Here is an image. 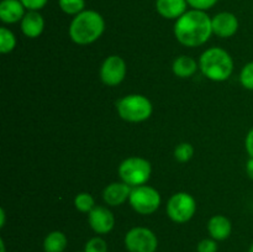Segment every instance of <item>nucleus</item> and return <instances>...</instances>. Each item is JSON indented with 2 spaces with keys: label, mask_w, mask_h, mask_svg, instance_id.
I'll return each mask as SVG.
<instances>
[{
  "label": "nucleus",
  "mask_w": 253,
  "mask_h": 252,
  "mask_svg": "<svg viewBox=\"0 0 253 252\" xmlns=\"http://www.w3.org/2000/svg\"><path fill=\"white\" fill-rule=\"evenodd\" d=\"M212 35L211 17L207 11L188 10L175 20L174 36L179 43L187 47H199Z\"/></svg>",
  "instance_id": "nucleus-1"
},
{
  "label": "nucleus",
  "mask_w": 253,
  "mask_h": 252,
  "mask_svg": "<svg viewBox=\"0 0 253 252\" xmlns=\"http://www.w3.org/2000/svg\"><path fill=\"white\" fill-rule=\"evenodd\" d=\"M105 31V20L95 10H84L69 25V37L81 46L95 42Z\"/></svg>",
  "instance_id": "nucleus-2"
},
{
  "label": "nucleus",
  "mask_w": 253,
  "mask_h": 252,
  "mask_svg": "<svg viewBox=\"0 0 253 252\" xmlns=\"http://www.w3.org/2000/svg\"><path fill=\"white\" fill-rule=\"evenodd\" d=\"M199 68L208 79L224 82L234 72V61L227 51L220 47H211L203 52L199 59Z\"/></svg>",
  "instance_id": "nucleus-3"
},
{
  "label": "nucleus",
  "mask_w": 253,
  "mask_h": 252,
  "mask_svg": "<svg viewBox=\"0 0 253 252\" xmlns=\"http://www.w3.org/2000/svg\"><path fill=\"white\" fill-rule=\"evenodd\" d=\"M116 110L123 120L128 123H142L152 115L153 106L146 96L141 94H130L116 103Z\"/></svg>",
  "instance_id": "nucleus-4"
},
{
  "label": "nucleus",
  "mask_w": 253,
  "mask_h": 252,
  "mask_svg": "<svg viewBox=\"0 0 253 252\" xmlns=\"http://www.w3.org/2000/svg\"><path fill=\"white\" fill-rule=\"evenodd\" d=\"M151 172V163L142 157H128L119 166V175L121 180L132 188L146 184L150 179Z\"/></svg>",
  "instance_id": "nucleus-5"
},
{
  "label": "nucleus",
  "mask_w": 253,
  "mask_h": 252,
  "mask_svg": "<svg viewBox=\"0 0 253 252\" xmlns=\"http://www.w3.org/2000/svg\"><path fill=\"white\" fill-rule=\"evenodd\" d=\"M128 203L136 212L141 215H151L160 208L161 195L158 190L150 185H138L131 190Z\"/></svg>",
  "instance_id": "nucleus-6"
},
{
  "label": "nucleus",
  "mask_w": 253,
  "mask_h": 252,
  "mask_svg": "<svg viewBox=\"0 0 253 252\" xmlns=\"http://www.w3.org/2000/svg\"><path fill=\"white\" fill-rule=\"evenodd\" d=\"M197 211V202L185 192L173 194L167 203V214L172 221L177 224L188 222Z\"/></svg>",
  "instance_id": "nucleus-7"
},
{
  "label": "nucleus",
  "mask_w": 253,
  "mask_h": 252,
  "mask_svg": "<svg viewBox=\"0 0 253 252\" xmlns=\"http://www.w3.org/2000/svg\"><path fill=\"white\" fill-rule=\"evenodd\" d=\"M124 242L128 252H156L158 247V239L155 232L142 226L128 230Z\"/></svg>",
  "instance_id": "nucleus-8"
},
{
  "label": "nucleus",
  "mask_w": 253,
  "mask_h": 252,
  "mask_svg": "<svg viewBox=\"0 0 253 252\" xmlns=\"http://www.w3.org/2000/svg\"><path fill=\"white\" fill-rule=\"evenodd\" d=\"M126 63L120 56H109L100 67V79L105 85L116 86L125 79Z\"/></svg>",
  "instance_id": "nucleus-9"
},
{
  "label": "nucleus",
  "mask_w": 253,
  "mask_h": 252,
  "mask_svg": "<svg viewBox=\"0 0 253 252\" xmlns=\"http://www.w3.org/2000/svg\"><path fill=\"white\" fill-rule=\"evenodd\" d=\"M88 221L91 230L99 235L109 234L115 226V217L111 210L106 207H94L90 212H88Z\"/></svg>",
  "instance_id": "nucleus-10"
},
{
  "label": "nucleus",
  "mask_w": 253,
  "mask_h": 252,
  "mask_svg": "<svg viewBox=\"0 0 253 252\" xmlns=\"http://www.w3.org/2000/svg\"><path fill=\"white\" fill-rule=\"evenodd\" d=\"M212 34L221 39L232 37L239 30V19L230 11H221L211 19Z\"/></svg>",
  "instance_id": "nucleus-11"
},
{
  "label": "nucleus",
  "mask_w": 253,
  "mask_h": 252,
  "mask_svg": "<svg viewBox=\"0 0 253 252\" xmlns=\"http://www.w3.org/2000/svg\"><path fill=\"white\" fill-rule=\"evenodd\" d=\"M132 188L125 182H114L106 185L103 192V199L110 207L123 205L130 198Z\"/></svg>",
  "instance_id": "nucleus-12"
},
{
  "label": "nucleus",
  "mask_w": 253,
  "mask_h": 252,
  "mask_svg": "<svg viewBox=\"0 0 253 252\" xmlns=\"http://www.w3.org/2000/svg\"><path fill=\"white\" fill-rule=\"evenodd\" d=\"M26 7L20 0H1L0 2V20L4 24L21 22L26 14Z\"/></svg>",
  "instance_id": "nucleus-13"
},
{
  "label": "nucleus",
  "mask_w": 253,
  "mask_h": 252,
  "mask_svg": "<svg viewBox=\"0 0 253 252\" xmlns=\"http://www.w3.org/2000/svg\"><path fill=\"white\" fill-rule=\"evenodd\" d=\"M187 0H156V10L162 17L177 20L187 12Z\"/></svg>",
  "instance_id": "nucleus-14"
},
{
  "label": "nucleus",
  "mask_w": 253,
  "mask_h": 252,
  "mask_svg": "<svg viewBox=\"0 0 253 252\" xmlns=\"http://www.w3.org/2000/svg\"><path fill=\"white\" fill-rule=\"evenodd\" d=\"M21 31L29 39L41 36L44 30L43 16L39 11H27L21 20Z\"/></svg>",
  "instance_id": "nucleus-15"
},
{
  "label": "nucleus",
  "mask_w": 253,
  "mask_h": 252,
  "mask_svg": "<svg viewBox=\"0 0 253 252\" xmlns=\"http://www.w3.org/2000/svg\"><path fill=\"white\" fill-rule=\"evenodd\" d=\"M231 221L224 215H214L208 222V231L211 239L216 241H224L231 235Z\"/></svg>",
  "instance_id": "nucleus-16"
},
{
  "label": "nucleus",
  "mask_w": 253,
  "mask_h": 252,
  "mask_svg": "<svg viewBox=\"0 0 253 252\" xmlns=\"http://www.w3.org/2000/svg\"><path fill=\"white\" fill-rule=\"evenodd\" d=\"M173 73L175 74L179 78H190L192 76H194L195 72L198 69V63L194 58L189 56H179L174 59L173 62Z\"/></svg>",
  "instance_id": "nucleus-17"
},
{
  "label": "nucleus",
  "mask_w": 253,
  "mask_h": 252,
  "mask_svg": "<svg viewBox=\"0 0 253 252\" xmlns=\"http://www.w3.org/2000/svg\"><path fill=\"white\" fill-rule=\"evenodd\" d=\"M68 240L62 231H52L44 237V252H63L66 250Z\"/></svg>",
  "instance_id": "nucleus-18"
},
{
  "label": "nucleus",
  "mask_w": 253,
  "mask_h": 252,
  "mask_svg": "<svg viewBox=\"0 0 253 252\" xmlns=\"http://www.w3.org/2000/svg\"><path fill=\"white\" fill-rule=\"evenodd\" d=\"M16 47V37L6 27L0 29V52L1 53H10Z\"/></svg>",
  "instance_id": "nucleus-19"
},
{
  "label": "nucleus",
  "mask_w": 253,
  "mask_h": 252,
  "mask_svg": "<svg viewBox=\"0 0 253 252\" xmlns=\"http://www.w3.org/2000/svg\"><path fill=\"white\" fill-rule=\"evenodd\" d=\"M58 5L64 14L72 16H76L85 10V0H58Z\"/></svg>",
  "instance_id": "nucleus-20"
},
{
  "label": "nucleus",
  "mask_w": 253,
  "mask_h": 252,
  "mask_svg": "<svg viewBox=\"0 0 253 252\" xmlns=\"http://www.w3.org/2000/svg\"><path fill=\"white\" fill-rule=\"evenodd\" d=\"M74 207L81 212H90L95 207V202L89 193H79L74 199Z\"/></svg>",
  "instance_id": "nucleus-21"
},
{
  "label": "nucleus",
  "mask_w": 253,
  "mask_h": 252,
  "mask_svg": "<svg viewBox=\"0 0 253 252\" xmlns=\"http://www.w3.org/2000/svg\"><path fill=\"white\" fill-rule=\"evenodd\" d=\"M194 156V147L188 142H182L174 148V158L180 163L190 161Z\"/></svg>",
  "instance_id": "nucleus-22"
},
{
  "label": "nucleus",
  "mask_w": 253,
  "mask_h": 252,
  "mask_svg": "<svg viewBox=\"0 0 253 252\" xmlns=\"http://www.w3.org/2000/svg\"><path fill=\"white\" fill-rule=\"evenodd\" d=\"M240 82L247 90H253V61L245 64L240 73Z\"/></svg>",
  "instance_id": "nucleus-23"
},
{
  "label": "nucleus",
  "mask_w": 253,
  "mask_h": 252,
  "mask_svg": "<svg viewBox=\"0 0 253 252\" xmlns=\"http://www.w3.org/2000/svg\"><path fill=\"white\" fill-rule=\"evenodd\" d=\"M85 252H108V244L104 239L96 236L89 240L84 247Z\"/></svg>",
  "instance_id": "nucleus-24"
},
{
  "label": "nucleus",
  "mask_w": 253,
  "mask_h": 252,
  "mask_svg": "<svg viewBox=\"0 0 253 252\" xmlns=\"http://www.w3.org/2000/svg\"><path fill=\"white\" fill-rule=\"evenodd\" d=\"M219 0H187L188 5L192 9L202 10V11H207V10L211 9L217 4Z\"/></svg>",
  "instance_id": "nucleus-25"
},
{
  "label": "nucleus",
  "mask_w": 253,
  "mask_h": 252,
  "mask_svg": "<svg viewBox=\"0 0 253 252\" xmlns=\"http://www.w3.org/2000/svg\"><path fill=\"white\" fill-rule=\"evenodd\" d=\"M198 252H217L216 240L204 239L198 244Z\"/></svg>",
  "instance_id": "nucleus-26"
},
{
  "label": "nucleus",
  "mask_w": 253,
  "mask_h": 252,
  "mask_svg": "<svg viewBox=\"0 0 253 252\" xmlns=\"http://www.w3.org/2000/svg\"><path fill=\"white\" fill-rule=\"evenodd\" d=\"M29 11H40L47 5L48 0H20Z\"/></svg>",
  "instance_id": "nucleus-27"
},
{
  "label": "nucleus",
  "mask_w": 253,
  "mask_h": 252,
  "mask_svg": "<svg viewBox=\"0 0 253 252\" xmlns=\"http://www.w3.org/2000/svg\"><path fill=\"white\" fill-rule=\"evenodd\" d=\"M245 147H246V151L250 157H253V127L247 133L246 140H245Z\"/></svg>",
  "instance_id": "nucleus-28"
},
{
  "label": "nucleus",
  "mask_w": 253,
  "mask_h": 252,
  "mask_svg": "<svg viewBox=\"0 0 253 252\" xmlns=\"http://www.w3.org/2000/svg\"><path fill=\"white\" fill-rule=\"evenodd\" d=\"M246 172L251 179H253V157H250V160L246 163Z\"/></svg>",
  "instance_id": "nucleus-29"
},
{
  "label": "nucleus",
  "mask_w": 253,
  "mask_h": 252,
  "mask_svg": "<svg viewBox=\"0 0 253 252\" xmlns=\"http://www.w3.org/2000/svg\"><path fill=\"white\" fill-rule=\"evenodd\" d=\"M0 216H1V222H0V226L2 227L5 225V211H4V209L0 210Z\"/></svg>",
  "instance_id": "nucleus-30"
},
{
  "label": "nucleus",
  "mask_w": 253,
  "mask_h": 252,
  "mask_svg": "<svg viewBox=\"0 0 253 252\" xmlns=\"http://www.w3.org/2000/svg\"><path fill=\"white\" fill-rule=\"evenodd\" d=\"M0 249H1V252H5V244H4V240H0Z\"/></svg>",
  "instance_id": "nucleus-31"
},
{
  "label": "nucleus",
  "mask_w": 253,
  "mask_h": 252,
  "mask_svg": "<svg viewBox=\"0 0 253 252\" xmlns=\"http://www.w3.org/2000/svg\"><path fill=\"white\" fill-rule=\"evenodd\" d=\"M249 252H253V244L251 245V247H250V250H249Z\"/></svg>",
  "instance_id": "nucleus-32"
},
{
  "label": "nucleus",
  "mask_w": 253,
  "mask_h": 252,
  "mask_svg": "<svg viewBox=\"0 0 253 252\" xmlns=\"http://www.w3.org/2000/svg\"><path fill=\"white\" fill-rule=\"evenodd\" d=\"M78 252H85V251H78Z\"/></svg>",
  "instance_id": "nucleus-33"
}]
</instances>
